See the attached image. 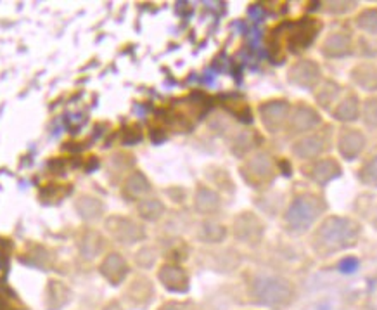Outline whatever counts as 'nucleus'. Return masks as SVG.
Segmentation results:
<instances>
[{
	"mask_svg": "<svg viewBox=\"0 0 377 310\" xmlns=\"http://www.w3.org/2000/svg\"><path fill=\"white\" fill-rule=\"evenodd\" d=\"M234 236L237 241L247 243V245H257L263 238V223L260 218L251 211H244L235 217L232 223Z\"/></svg>",
	"mask_w": 377,
	"mask_h": 310,
	"instance_id": "obj_9",
	"label": "nucleus"
},
{
	"mask_svg": "<svg viewBox=\"0 0 377 310\" xmlns=\"http://www.w3.org/2000/svg\"><path fill=\"white\" fill-rule=\"evenodd\" d=\"M325 211V203L319 194L301 192L291 201L286 211V227L293 234H303L313 226Z\"/></svg>",
	"mask_w": 377,
	"mask_h": 310,
	"instance_id": "obj_3",
	"label": "nucleus"
},
{
	"mask_svg": "<svg viewBox=\"0 0 377 310\" xmlns=\"http://www.w3.org/2000/svg\"><path fill=\"white\" fill-rule=\"evenodd\" d=\"M360 179H362V182L368 184V186L377 187V155L372 156V158L364 165L362 170H360Z\"/></svg>",
	"mask_w": 377,
	"mask_h": 310,
	"instance_id": "obj_28",
	"label": "nucleus"
},
{
	"mask_svg": "<svg viewBox=\"0 0 377 310\" xmlns=\"http://www.w3.org/2000/svg\"><path fill=\"white\" fill-rule=\"evenodd\" d=\"M101 310H125V309L121 307V304H120V301L113 300V301H109V304H106L104 307H102Z\"/></svg>",
	"mask_w": 377,
	"mask_h": 310,
	"instance_id": "obj_33",
	"label": "nucleus"
},
{
	"mask_svg": "<svg viewBox=\"0 0 377 310\" xmlns=\"http://www.w3.org/2000/svg\"><path fill=\"white\" fill-rule=\"evenodd\" d=\"M322 52L327 57H341L349 52V40L347 33H331L322 45Z\"/></svg>",
	"mask_w": 377,
	"mask_h": 310,
	"instance_id": "obj_23",
	"label": "nucleus"
},
{
	"mask_svg": "<svg viewBox=\"0 0 377 310\" xmlns=\"http://www.w3.org/2000/svg\"><path fill=\"white\" fill-rule=\"evenodd\" d=\"M263 125L270 133H277L289 120V104L286 101H269L260 106Z\"/></svg>",
	"mask_w": 377,
	"mask_h": 310,
	"instance_id": "obj_12",
	"label": "nucleus"
},
{
	"mask_svg": "<svg viewBox=\"0 0 377 310\" xmlns=\"http://www.w3.org/2000/svg\"><path fill=\"white\" fill-rule=\"evenodd\" d=\"M158 310H198L191 301H179V300H171L163 304Z\"/></svg>",
	"mask_w": 377,
	"mask_h": 310,
	"instance_id": "obj_32",
	"label": "nucleus"
},
{
	"mask_svg": "<svg viewBox=\"0 0 377 310\" xmlns=\"http://www.w3.org/2000/svg\"><path fill=\"white\" fill-rule=\"evenodd\" d=\"M198 238L201 239L203 243H206V245H218V243H222L223 239L227 238V229L222 223L206 221L199 226Z\"/></svg>",
	"mask_w": 377,
	"mask_h": 310,
	"instance_id": "obj_24",
	"label": "nucleus"
},
{
	"mask_svg": "<svg viewBox=\"0 0 377 310\" xmlns=\"http://www.w3.org/2000/svg\"><path fill=\"white\" fill-rule=\"evenodd\" d=\"M128 300L132 301L137 307H145L149 301H152V297H154V288H152V282L147 279V277H135L130 282V288L127 292Z\"/></svg>",
	"mask_w": 377,
	"mask_h": 310,
	"instance_id": "obj_19",
	"label": "nucleus"
},
{
	"mask_svg": "<svg viewBox=\"0 0 377 310\" xmlns=\"http://www.w3.org/2000/svg\"><path fill=\"white\" fill-rule=\"evenodd\" d=\"M99 272L111 286L123 284L130 274V264L120 251H108L99 264Z\"/></svg>",
	"mask_w": 377,
	"mask_h": 310,
	"instance_id": "obj_8",
	"label": "nucleus"
},
{
	"mask_svg": "<svg viewBox=\"0 0 377 310\" xmlns=\"http://www.w3.org/2000/svg\"><path fill=\"white\" fill-rule=\"evenodd\" d=\"M360 238V226L348 217H329L317 227L312 236V246L317 255L327 258L355 246Z\"/></svg>",
	"mask_w": 377,
	"mask_h": 310,
	"instance_id": "obj_2",
	"label": "nucleus"
},
{
	"mask_svg": "<svg viewBox=\"0 0 377 310\" xmlns=\"http://www.w3.org/2000/svg\"><path fill=\"white\" fill-rule=\"evenodd\" d=\"M13 253H14L13 239L0 236V270H2V272H7V269H9Z\"/></svg>",
	"mask_w": 377,
	"mask_h": 310,
	"instance_id": "obj_26",
	"label": "nucleus"
},
{
	"mask_svg": "<svg viewBox=\"0 0 377 310\" xmlns=\"http://www.w3.org/2000/svg\"><path fill=\"white\" fill-rule=\"evenodd\" d=\"M317 19H301L296 21L291 31V37L288 40L289 50L293 54L303 52L306 47L312 45V42L315 40L317 33H319V23H315Z\"/></svg>",
	"mask_w": 377,
	"mask_h": 310,
	"instance_id": "obj_10",
	"label": "nucleus"
},
{
	"mask_svg": "<svg viewBox=\"0 0 377 310\" xmlns=\"http://www.w3.org/2000/svg\"><path fill=\"white\" fill-rule=\"evenodd\" d=\"M337 94H339V85L332 84V89H327V85H325L324 90L320 94H317V101H319L322 108H329L332 101L337 99Z\"/></svg>",
	"mask_w": 377,
	"mask_h": 310,
	"instance_id": "obj_29",
	"label": "nucleus"
},
{
	"mask_svg": "<svg viewBox=\"0 0 377 310\" xmlns=\"http://www.w3.org/2000/svg\"><path fill=\"white\" fill-rule=\"evenodd\" d=\"M356 25L367 33H377V9L364 11L356 19Z\"/></svg>",
	"mask_w": 377,
	"mask_h": 310,
	"instance_id": "obj_27",
	"label": "nucleus"
},
{
	"mask_svg": "<svg viewBox=\"0 0 377 310\" xmlns=\"http://www.w3.org/2000/svg\"><path fill=\"white\" fill-rule=\"evenodd\" d=\"M108 239L106 234L94 229L92 226H84L74 234V245L85 260H96L97 257H104L108 253Z\"/></svg>",
	"mask_w": 377,
	"mask_h": 310,
	"instance_id": "obj_5",
	"label": "nucleus"
},
{
	"mask_svg": "<svg viewBox=\"0 0 377 310\" xmlns=\"http://www.w3.org/2000/svg\"><path fill=\"white\" fill-rule=\"evenodd\" d=\"M289 128L291 131H296V133H303L306 131H312L313 127L320 123L319 115H317L315 109L308 108V106H298L294 109L293 118H289Z\"/></svg>",
	"mask_w": 377,
	"mask_h": 310,
	"instance_id": "obj_20",
	"label": "nucleus"
},
{
	"mask_svg": "<svg viewBox=\"0 0 377 310\" xmlns=\"http://www.w3.org/2000/svg\"><path fill=\"white\" fill-rule=\"evenodd\" d=\"M306 172H308V174H305L306 177H310L313 182L324 186V184H327L329 180H332L334 177H339L341 167L337 165V162H334L332 158H317L312 160L310 170Z\"/></svg>",
	"mask_w": 377,
	"mask_h": 310,
	"instance_id": "obj_16",
	"label": "nucleus"
},
{
	"mask_svg": "<svg viewBox=\"0 0 377 310\" xmlns=\"http://www.w3.org/2000/svg\"><path fill=\"white\" fill-rule=\"evenodd\" d=\"M365 146V137L356 128H341L337 137V149L347 160H353L360 155Z\"/></svg>",
	"mask_w": 377,
	"mask_h": 310,
	"instance_id": "obj_15",
	"label": "nucleus"
},
{
	"mask_svg": "<svg viewBox=\"0 0 377 310\" xmlns=\"http://www.w3.org/2000/svg\"><path fill=\"white\" fill-rule=\"evenodd\" d=\"M47 309L49 310H61L69 304L72 300V289L59 279H50L47 282Z\"/></svg>",
	"mask_w": 377,
	"mask_h": 310,
	"instance_id": "obj_18",
	"label": "nucleus"
},
{
	"mask_svg": "<svg viewBox=\"0 0 377 310\" xmlns=\"http://www.w3.org/2000/svg\"><path fill=\"white\" fill-rule=\"evenodd\" d=\"M222 206V198L215 189H211L210 186H204V184H199L198 189H196L194 194V208L198 214L204 215H215Z\"/></svg>",
	"mask_w": 377,
	"mask_h": 310,
	"instance_id": "obj_17",
	"label": "nucleus"
},
{
	"mask_svg": "<svg viewBox=\"0 0 377 310\" xmlns=\"http://www.w3.org/2000/svg\"><path fill=\"white\" fill-rule=\"evenodd\" d=\"M247 297L251 304L270 310L288 309L296 300V286L284 276L254 274L247 281Z\"/></svg>",
	"mask_w": 377,
	"mask_h": 310,
	"instance_id": "obj_1",
	"label": "nucleus"
},
{
	"mask_svg": "<svg viewBox=\"0 0 377 310\" xmlns=\"http://www.w3.org/2000/svg\"><path fill=\"white\" fill-rule=\"evenodd\" d=\"M104 231L109 239L125 246L137 245V243H142L147 238L144 223L120 214L109 215L104 218Z\"/></svg>",
	"mask_w": 377,
	"mask_h": 310,
	"instance_id": "obj_4",
	"label": "nucleus"
},
{
	"mask_svg": "<svg viewBox=\"0 0 377 310\" xmlns=\"http://www.w3.org/2000/svg\"><path fill=\"white\" fill-rule=\"evenodd\" d=\"M324 137H317V135H308V137H303V139L298 140L296 144H294L293 148V153L296 156H300V158L303 160H313L315 156H319L322 151H324Z\"/></svg>",
	"mask_w": 377,
	"mask_h": 310,
	"instance_id": "obj_21",
	"label": "nucleus"
},
{
	"mask_svg": "<svg viewBox=\"0 0 377 310\" xmlns=\"http://www.w3.org/2000/svg\"><path fill=\"white\" fill-rule=\"evenodd\" d=\"M120 160H121V151L115 153V155L111 156V160H109V170H111L113 174H123V170L127 172V170H130V168L133 167V162L121 163Z\"/></svg>",
	"mask_w": 377,
	"mask_h": 310,
	"instance_id": "obj_30",
	"label": "nucleus"
},
{
	"mask_svg": "<svg viewBox=\"0 0 377 310\" xmlns=\"http://www.w3.org/2000/svg\"><path fill=\"white\" fill-rule=\"evenodd\" d=\"M320 80V70L315 65V61H298L296 65L291 68L289 72V82L294 85H300L303 89H312L319 84Z\"/></svg>",
	"mask_w": 377,
	"mask_h": 310,
	"instance_id": "obj_14",
	"label": "nucleus"
},
{
	"mask_svg": "<svg viewBox=\"0 0 377 310\" xmlns=\"http://www.w3.org/2000/svg\"><path fill=\"white\" fill-rule=\"evenodd\" d=\"M241 175L249 186L260 189V186L270 184L274 179L272 162L266 155H254L241 167Z\"/></svg>",
	"mask_w": 377,
	"mask_h": 310,
	"instance_id": "obj_6",
	"label": "nucleus"
},
{
	"mask_svg": "<svg viewBox=\"0 0 377 310\" xmlns=\"http://www.w3.org/2000/svg\"><path fill=\"white\" fill-rule=\"evenodd\" d=\"M337 269L343 274H353L356 269H359V258L356 257H344L343 260L337 264Z\"/></svg>",
	"mask_w": 377,
	"mask_h": 310,
	"instance_id": "obj_31",
	"label": "nucleus"
},
{
	"mask_svg": "<svg viewBox=\"0 0 377 310\" xmlns=\"http://www.w3.org/2000/svg\"><path fill=\"white\" fill-rule=\"evenodd\" d=\"M334 116L341 121H353L359 116V101L355 96H347L337 108L334 109Z\"/></svg>",
	"mask_w": 377,
	"mask_h": 310,
	"instance_id": "obj_25",
	"label": "nucleus"
},
{
	"mask_svg": "<svg viewBox=\"0 0 377 310\" xmlns=\"http://www.w3.org/2000/svg\"><path fill=\"white\" fill-rule=\"evenodd\" d=\"M164 208L163 201L158 198H144L140 199L139 203H137V214H139V217L142 218L145 222H158L161 217L164 215Z\"/></svg>",
	"mask_w": 377,
	"mask_h": 310,
	"instance_id": "obj_22",
	"label": "nucleus"
},
{
	"mask_svg": "<svg viewBox=\"0 0 377 310\" xmlns=\"http://www.w3.org/2000/svg\"><path fill=\"white\" fill-rule=\"evenodd\" d=\"M74 211L80 217V221H84L87 226H92V223H97L101 221H104V214H106V205L102 203V199L97 198V196L89 194V192H84V194L77 196L73 203Z\"/></svg>",
	"mask_w": 377,
	"mask_h": 310,
	"instance_id": "obj_11",
	"label": "nucleus"
},
{
	"mask_svg": "<svg viewBox=\"0 0 377 310\" xmlns=\"http://www.w3.org/2000/svg\"><path fill=\"white\" fill-rule=\"evenodd\" d=\"M152 186L149 182V179L145 177L144 172L133 170L125 177L123 186H121V196H123L127 201H137L147 198L151 194Z\"/></svg>",
	"mask_w": 377,
	"mask_h": 310,
	"instance_id": "obj_13",
	"label": "nucleus"
},
{
	"mask_svg": "<svg viewBox=\"0 0 377 310\" xmlns=\"http://www.w3.org/2000/svg\"><path fill=\"white\" fill-rule=\"evenodd\" d=\"M158 281L167 292L175 293V295H184L191 288L188 272L176 262H167V264L159 265Z\"/></svg>",
	"mask_w": 377,
	"mask_h": 310,
	"instance_id": "obj_7",
	"label": "nucleus"
}]
</instances>
